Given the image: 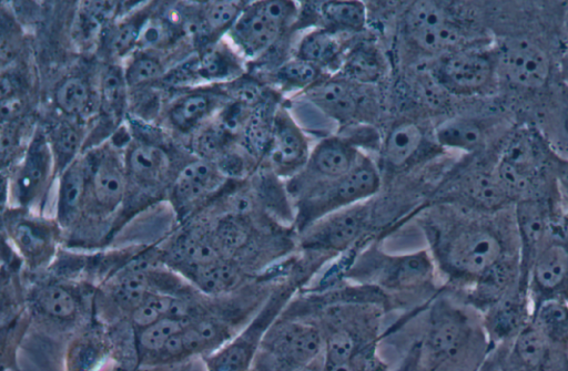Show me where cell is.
Instances as JSON below:
<instances>
[{
  "mask_svg": "<svg viewBox=\"0 0 568 371\" xmlns=\"http://www.w3.org/2000/svg\"><path fill=\"white\" fill-rule=\"evenodd\" d=\"M427 226L437 272L479 313L520 282L514 205L481 212L440 204Z\"/></svg>",
  "mask_w": 568,
  "mask_h": 371,
  "instance_id": "obj_1",
  "label": "cell"
},
{
  "mask_svg": "<svg viewBox=\"0 0 568 371\" xmlns=\"http://www.w3.org/2000/svg\"><path fill=\"white\" fill-rule=\"evenodd\" d=\"M489 350L480 313L450 291L429 307L424 334L403 371H477Z\"/></svg>",
  "mask_w": 568,
  "mask_h": 371,
  "instance_id": "obj_2",
  "label": "cell"
},
{
  "mask_svg": "<svg viewBox=\"0 0 568 371\" xmlns=\"http://www.w3.org/2000/svg\"><path fill=\"white\" fill-rule=\"evenodd\" d=\"M494 152L498 181L513 204L560 195V156L535 124L517 120L495 143Z\"/></svg>",
  "mask_w": 568,
  "mask_h": 371,
  "instance_id": "obj_3",
  "label": "cell"
},
{
  "mask_svg": "<svg viewBox=\"0 0 568 371\" xmlns=\"http://www.w3.org/2000/svg\"><path fill=\"white\" fill-rule=\"evenodd\" d=\"M404 30L418 49L438 56L493 39L485 7L452 2H413L404 13Z\"/></svg>",
  "mask_w": 568,
  "mask_h": 371,
  "instance_id": "obj_4",
  "label": "cell"
},
{
  "mask_svg": "<svg viewBox=\"0 0 568 371\" xmlns=\"http://www.w3.org/2000/svg\"><path fill=\"white\" fill-rule=\"evenodd\" d=\"M437 268L429 250L388 255L367 249L348 264L344 276L385 291H408L434 285Z\"/></svg>",
  "mask_w": 568,
  "mask_h": 371,
  "instance_id": "obj_5",
  "label": "cell"
},
{
  "mask_svg": "<svg viewBox=\"0 0 568 371\" xmlns=\"http://www.w3.org/2000/svg\"><path fill=\"white\" fill-rule=\"evenodd\" d=\"M381 188V176L373 161L363 154L347 174L316 186L295 199L294 221L300 231L320 218L366 202Z\"/></svg>",
  "mask_w": 568,
  "mask_h": 371,
  "instance_id": "obj_6",
  "label": "cell"
},
{
  "mask_svg": "<svg viewBox=\"0 0 568 371\" xmlns=\"http://www.w3.org/2000/svg\"><path fill=\"white\" fill-rule=\"evenodd\" d=\"M323 350V331L315 322L278 317L265 334L251 371H302Z\"/></svg>",
  "mask_w": 568,
  "mask_h": 371,
  "instance_id": "obj_7",
  "label": "cell"
},
{
  "mask_svg": "<svg viewBox=\"0 0 568 371\" xmlns=\"http://www.w3.org/2000/svg\"><path fill=\"white\" fill-rule=\"evenodd\" d=\"M432 73L453 95L487 100L499 93L493 39L438 56Z\"/></svg>",
  "mask_w": 568,
  "mask_h": 371,
  "instance_id": "obj_8",
  "label": "cell"
},
{
  "mask_svg": "<svg viewBox=\"0 0 568 371\" xmlns=\"http://www.w3.org/2000/svg\"><path fill=\"white\" fill-rule=\"evenodd\" d=\"M494 145L485 152L467 155V159L448 174L440 187V204L481 212L514 205L498 181Z\"/></svg>",
  "mask_w": 568,
  "mask_h": 371,
  "instance_id": "obj_9",
  "label": "cell"
},
{
  "mask_svg": "<svg viewBox=\"0 0 568 371\" xmlns=\"http://www.w3.org/2000/svg\"><path fill=\"white\" fill-rule=\"evenodd\" d=\"M295 287L278 286L248 322L225 343L202 357L206 371H251L262 341L285 310Z\"/></svg>",
  "mask_w": 568,
  "mask_h": 371,
  "instance_id": "obj_10",
  "label": "cell"
},
{
  "mask_svg": "<svg viewBox=\"0 0 568 371\" xmlns=\"http://www.w3.org/2000/svg\"><path fill=\"white\" fill-rule=\"evenodd\" d=\"M532 307L548 299L568 300V215L560 216L535 254L526 275Z\"/></svg>",
  "mask_w": 568,
  "mask_h": 371,
  "instance_id": "obj_11",
  "label": "cell"
},
{
  "mask_svg": "<svg viewBox=\"0 0 568 371\" xmlns=\"http://www.w3.org/2000/svg\"><path fill=\"white\" fill-rule=\"evenodd\" d=\"M296 14L297 7L293 1L252 2L245 6L229 30L230 39L242 54L251 58L260 55L275 43Z\"/></svg>",
  "mask_w": 568,
  "mask_h": 371,
  "instance_id": "obj_12",
  "label": "cell"
},
{
  "mask_svg": "<svg viewBox=\"0 0 568 371\" xmlns=\"http://www.w3.org/2000/svg\"><path fill=\"white\" fill-rule=\"evenodd\" d=\"M371 207L367 200L331 213L301 231V246L312 253H343L365 231Z\"/></svg>",
  "mask_w": 568,
  "mask_h": 371,
  "instance_id": "obj_13",
  "label": "cell"
},
{
  "mask_svg": "<svg viewBox=\"0 0 568 371\" xmlns=\"http://www.w3.org/2000/svg\"><path fill=\"white\" fill-rule=\"evenodd\" d=\"M363 153L345 137H327L311 151L304 169L288 181L287 193L294 199L322 184L334 181L352 171Z\"/></svg>",
  "mask_w": 568,
  "mask_h": 371,
  "instance_id": "obj_14",
  "label": "cell"
},
{
  "mask_svg": "<svg viewBox=\"0 0 568 371\" xmlns=\"http://www.w3.org/2000/svg\"><path fill=\"white\" fill-rule=\"evenodd\" d=\"M564 214L560 195L524 199L514 204L519 243L520 282L524 288L527 289L526 275L535 254L555 221Z\"/></svg>",
  "mask_w": 568,
  "mask_h": 371,
  "instance_id": "obj_15",
  "label": "cell"
},
{
  "mask_svg": "<svg viewBox=\"0 0 568 371\" xmlns=\"http://www.w3.org/2000/svg\"><path fill=\"white\" fill-rule=\"evenodd\" d=\"M532 303L528 291L517 285L480 312L481 323L491 347L509 346L529 324Z\"/></svg>",
  "mask_w": 568,
  "mask_h": 371,
  "instance_id": "obj_16",
  "label": "cell"
},
{
  "mask_svg": "<svg viewBox=\"0 0 568 371\" xmlns=\"http://www.w3.org/2000/svg\"><path fill=\"white\" fill-rule=\"evenodd\" d=\"M234 333L230 324L217 318H193L168 341L151 365L182 362L195 354L204 357L220 348Z\"/></svg>",
  "mask_w": 568,
  "mask_h": 371,
  "instance_id": "obj_17",
  "label": "cell"
},
{
  "mask_svg": "<svg viewBox=\"0 0 568 371\" xmlns=\"http://www.w3.org/2000/svg\"><path fill=\"white\" fill-rule=\"evenodd\" d=\"M311 151L305 133L290 112L276 109L267 152L271 172L280 178L292 179L306 166Z\"/></svg>",
  "mask_w": 568,
  "mask_h": 371,
  "instance_id": "obj_18",
  "label": "cell"
},
{
  "mask_svg": "<svg viewBox=\"0 0 568 371\" xmlns=\"http://www.w3.org/2000/svg\"><path fill=\"white\" fill-rule=\"evenodd\" d=\"M53 164L50 143L43 134L38 133L32 138L13 182L14 197L20 206L27 207L38 199Z\"/></svg>",
  "mask_w": 568,
  "mask_h": 371,
  "instance_id": "obj_19",
  "label": "cell"
},
{
  "mask_svg": "<svg viewBox=\"0 0 568 371\" xmlns=\"http://www.w3.org/2000/svg\"><path fill=\"white\" fill-rule=\"evenodd\" d=\"M113 352V342L104 329H84L68 341L62 355V371H101Z\"/></svg>",
  "mask_w": 568,
  "mask_h": 371,
  "instance_id": "obj_20",
  "label": "cell"
},
{
  "mask_svg": "<svg viewBox=\"0 0 568 371\" xmlns=\"http://www.w3.org/2000/svg\"><path fill=\"white\" fill-rule=\"evenodd\" d=\"M216 165L207 159L186 164L172 186V198L179 208H185L213 192L223 179Z\"/></svg>",
  "mask_w": 568,
  "mask_h": 371,
  "instance_id": "obj_21",
  "label": "cell"
},
{
  "mask_svg": "<svg viewBox=\"0 0 568 371\" xmlns=\"http://www.w3.org/2000/svg\"><path fill=\"white\" fill-rule=\"evenodd\" d=\"M305 95L316 109L338 123L351 122L358 109L354 90L341 80L317 82L306 90Z\"/></svg>",
  "mask_w": 568,
  "mask_h": 371,
  "instance_id": "obj_22",
  "label": "cell"
},
{
  "mask_svg": "<svg viewBox=\"0 0 568 371\" xmlns=\"http://www.w3.org/2000/svg\"><path fill=\"white\" fill-rule=\"evenodd\" d=\"M90 189L98 207L113 210L122 202L125 193V177L116 161L102 156L89 172Z\"/></svg>",
  "mask_w": 568,
  "mask_h": 371,
  "instance_id": "obj_23",
  "label": "cell"
},
{
  "mask_svg": "<svg viewBox=\"0 0 568 371\" xmlns=\"http://www.w3.org/2000/svg\"><path fill=\"white\" fill-rule=\"evenodd\" d=\"M88 182L89 169L78 157L61 172L57 202V218L61 226L71 225L80 214Z\"/></svg>",
  "mask_w": 568,
  "mask_h": 371,
  "instance_id": "obj_24",
  "label": "cell"
},
{
  "mask_svg": "<svg viewBox=\"0 0 568 371\" xmlns=\"http://www.w3.org/2000/svg\"><path fill=\"white\" fill-rule=\"evenodd\" d=\"M9 235L14 247L32 266L45 262L53 253L52 231L40 221L20 218L11 224Z\"/></svg>",
  "mask_w": 568,
  "mask_h": 371,
  "instance_id": "obj_25",
  "label": "cell"
},
{
  "mask_svg": "<svg viewBox=\"0 0 568 371\" xmlns=\"http://www.w3.org/2000/svg\"><path fill=\"white\" fill-rule=\"evenodd\" d=\"M530 324L558 351L568 354V300L548 299L532 307Z\"/></svg>",
  "mask_w": 568,
  "mask_h": 371,
  "instance_id": "obj_26",
  "label": "cell"
},
{
  "mask_svg": "<svg viewBox=\"0 0 568 371\" xmlns=\"http://www.w3.org/2000/svg\"><path fill=\"white\" fill-rule=\"evenodd\" d=\"M192 319L191 317L169 316L135 330L133 344L138 364L151 365L168 341L183 330Z\"/></svg>",
  "mask_w": 568,
  "mask_h": 371,
  "instance_id": "obj_27",
  "label": "cell"
},
{
  "mask_svg": "<svg viewBox=\"0 0 568 371\" xmlns=\"http://www.w3.org/2000/svg\"><path fill=\"white\" fill-rule=\"evenodd\" d=\"M318 16L323 29L336 32H357L366 24V7L362 1H324Z\"/></svg>",
  "mask_w": 568,
  "mask_h": 371,
  "instance_id": "obj_28",
  "label": "cell"
},
{
  "mask_svg": "<svg viewBox=\"0 0 568 371\" xmlns=\"http://www.w3.org/2000/svg\"><path fill=\"white\" fill-rule=\"evenodd\" d=\"M187 277L203 292L220 295L234 289L244 278L239 267L234 264L219 259L209 265L193 268L186 271Z\"/></svg>",
  "mask_w": 568,
  "mask_h": 371,
  "instance_id": "obj_29",
  "label": "cell"
},
{
  "mask_svg": "<svg viewBox=\"0 0 568 371\" xmlns=\"http://www.w3.org/2000/svg\"><path fill=\"white\" fill-rule=\"evenodd\" d=\"M424 135L419 126L412 121L396 124L387 134L383 144V155L392 167H402L408 163L422 146Z\"/></svg>",
  "mask_w": 568,
  "mask_h": 371,
  "instance_id": "obj_30",
  "label": "cell"
},
{
  "mask_svg": "<svg viewBox=\"0 0 568 371\" xmlns=\"http://www.w3.org/2000/svg\"><path fill=\"white\" fill-rule=\"evenodd\" d=\"M172 257L185 271L222 258L213 238L200 231H190L179 237Z\"/></svg>",
  "mask_w": 568,
  "mask_h": 371,
  "instance_id": "obj_31",
  "label": "cell"
},
{
  "mask_svg": "<svg viewBox=\"0 0 568 371\" xmlns=\"http://www.w3.org/2000/svg\"><path fill=\"white\" fill-rule=\"evenodd\" d=\"M190 317L184 302L169 293L152 291L131 311L134 331L158 321L161 318Z\"/></svg>",
  "mask_w": 568,
  "mask_h": 371,
  "instance_id": "obj_32",
  "label": "cell"
},
{
  "mask_svg": "<svg viewBox=\"0 0 568 371\" xmlns=\"http://www.w3.org/2000/svg\"><path fill=\"white\" fill-rule=\"evenodd\" d=\"M168 157L163 150L140 144L130 151L126 166L130 175L140 184L154 185L168 169Z\"/></svg>",
  "mask_w": 568,
  "mask_h": 371,
  "instance_id": "obj_33",
  "label": "cell"
},
{
  "mask_svg": "<svg viewBox=\"0 0 568 371\" xmlns=\"http://www.w3.org/2000/svg\"><path fill=\"white\" fill-rule=\"evenodd\" d=\"M36 306L49 318L67 321L73 319L78 312L75 296L64 286L47 284L40 286L33 295Z\"/></svg>",
  "mask_w": 568,
  "mask_h": 371,
  "instance_id": "obj_34",
  "label": "cell"
},
{
  "mask_svg": "<svg viewBox=\"0 0 568 371\" xmlns=\"http://www.w3.org/2000/svg\"><path fill=\"white\" fill-rule=\"evenodd\" d=\"M338 51L339 44L335 34L318 28L303 35L295 56L323 69L335 61Z\"/></svg>",
  "mask_w": 568,
  "mask_h": 371,
  "instance_id": "obj_35",
  "label": "cell"
},
{
  "mask_svg": "<svg viewBox=\"0 0 568 371\" xmlns=\"http://www.w3.org/2000/svg\"><path fill=\"white\" fill-rule=\"evenodd\" d=\"M275 111L260 104L248 115L243 127V140L251 154L258 156L268 152Z\"/></svg>",
  "mask_w": 568,
  "mask_h": 371,
  "instance_id": "obj_36",
  "label": "cell"
},
{
  "mask_svg": "<svg viewBox=\"0 0 568 371\" xmlns=\"http://www.w3.org/2000/svg\"><path fill=\"white\" fill-rule=\"evenodd\" d=\"M241 63L226 45L209 47L199 58V73L203 80H223L236 75Z\"/></svg>",
  "mask_w": 568,
  "mask_h": 371,
  "instance_id": "obj_37",
  "label": "cell"
},
{
  "mask_svg": "<svg viewBox=\"0 0 568 371\" xmlns=\"http://www.w3.org/2000/svg\"><path fill=\"white\" fill-rule=\"evenodd\" d=\"M126 81L119 66H110L101 81L100 104L103 115L116 121L124 109Z\"/></svg>",
  "mask_w": 568,
  "mask_h": 371,
  "instance_id": "obj_38",
  "label": "cell"
},
{
  "mask_svg": "<svg viewBox=\"0 0 568 371\" xmlns=\"http://www.w3.org/2000/svg\"><path fill=\"white\" fill-rule=\"evenodd\" d=\"M151 277L144 267L134 266L121 274L114 282L115 298L126 305L136 307L150 292Z\"/></svg>",
  "mask_w": 568,
  "mask_h": 371,
  "instance_id": "obj_39",
  "label": "cell"
},
{
  "mask_svg": "<svg viewBox=\"0 0 568 371\" xmlns=\"http://www.w3.org/2000/svg\"><path fill=\"white\" fill-rule=\"evenodd\" d=\"M53 154L54 163L62 172L75 158L80 146L78 130L69 123H59L50 132L48 137Z\"/></svg>",
  "mask_w": 568,
  "mask_h": 371,
  "instance_id": "obj_40",
  "label": "cell"
},
{
  "mask_svg": "<svg viewBox=\"0 0 568 371\" xmlns=\"http://www.w3.org/2000/svg\"><path fill=\"white\" fill-rule=\"evenodd\" d=\"M54 100L62 112L69 115H82L89 107L90 90L82 79L69 78L57 87Z\"/></svg>",
  "mask_w": 568,
  "mask_h": 371,
  "instance_id": "obj_41",
  "label": "cell"
},
{
  "mask_svg": "<svg viewBox=\"0 0 568 371\" xmlns=\"http://www.w3.org/2000/svg\"><path fill=\"white\" fill-rule=\"evenodd\" d=\"M320 72L316 65L295 56L277 69L276 79L286 90L308 89L317 83Z\"/></svg>",
  "mask_w": 568,
  "mask_h": 371,
  "instance_id": "obj_42",
  "label": "cell"
},
{
  "mask_svg": "<svg viewBox=\"0 0 568 371\" xmlns=\"http://www.w3.org/2000/svg\"><path fill=\"white\" fill-rule=\"evenodd\" d=\"M211 100L203 93L190 94L180 100L170 111L171 122L180 130H190L211 110Z\"/></svg>",
  "mask_w": 568,
  "mask_h": 371,
  "instance_id": "obj_43",
  "label": "cell"
},
{
  "mask_svg": "<svg viewBox=\"0 0 568 371\" xmlns=\"http://www.w3.org/2000/svg\"><path fill=\"white\" fill-rule=\"evenodd\" d=\"M245 8L240 1H212L204 8V25L209 31H227Z\"/></svg>",
  "mask_w": 568,
  "mask_h": 371,
  "instance_id": "obj_44",
  "label": "cell"
},
{
  "mask_svg": "<svg viewBox=\"0 0 568 371\" xmlns=\"http://www.w3.org/2000/svg\"><path fill=\"white\" fill-rule=\"evenodd\" d=\"M220 253L232 254L245 245L248 231L235 216L222 219L212 236Z\"/></svg>",
  "mask_w": 568,
  "mask_h": 371,
  "instance_id": "obj_45",
  "label": "cell"
},
{
  "mask_svg": "<svg viewBox=\"0 0 568 371\" xmlns=\"http://www.w3.org/2000/svg\"><path fill=\"white\" fill-rule=\"evenodd\" d=\"M344 71L349 78L368 82L378 76L379 62L371 49L361 47L349 53Z\"/></svg>",
  "mask_w": 568,
  "mask_h": 371,
  "instance_id": "obj_46",
  "label": "cell"
},
{
  "mask_svg": "<svg viewBox=\"0 0 568 371\" xmlns=\"http://www.w3.org/2000/svg\"><path fill=\"white\" fill-rule=\"evenodd\" d=\"M163 68L158 60L149 55L136 56L126 68L124 78L130 86H140L163 76Z\"/></svg>",
  "mask_w": 568,
  "mask_h": 371,
  "instance_id": "obj_47",
  "label": "cell"
},
{
  "mask_svg": "<svg viewBox=\"0 0 568 371\" xmlns=\"http://www.w3.org/2000/svg\"><path fill=\"white\" fill-rule=\"evenodd\" d=\"M325 371H387V367L376 354L375 344H371L359 350L347 361L325 369Z\"/></svg>",
  "mask_w": 568,
  "mask_h": 371,
  "instance_id": "obj_48",
  "label": "cell"
},
{
  "mask_svg": "<svg viewBox=\"0 0 568 371\" xmlns=\"http://www.w3.org/2000/svg\"><path fill=\"white\" fill-rule=\"evenodd\" d=\"M173 27L163 19H149L143 21L139 42L144 47H160L172 40Z\"/></svg>",
  "mask_w": 568,
  "mask_h": 371,
  "instance_id": "obj_49",
  "label": "cell"
},
{
  "mask_svg": "<svg viewBox=\"0 0 568 371\" xmlns=\"http://www.w3.org/2000/svg\"><path fill=\"white\" fill-rule=\"evenodd\" d=\"M142 21H126L118 25L111 37L110 47L114 55L125 54L139 42Z\"/></svg>",
  "mask_w": 568,
  "mask_h": 371,
  "instance_id": "obj_50",
  "label": "cell"
},
{
  "mask_svg": "<svg viewBox=\"0 0 568 371\" xmlns=\"http://www.w3.org/2000/svg\"><path fill=\"white\" fill-rule=\"evenodd\" d=\"M226 133L216 124L204 130L195 142L197 152L205 158L221 155L224 135Z\"/></svg>",
  "mask_w": 568,
  "mask_h": 371,
  "instance_id": "obj_51",
  "label": "cell"
},
{
  "mask_svg": "<svg viewBox=\"0 0 568 371\" xmlns=\"http://www.w3.org/2000/svg\"><path fill=\"white\" fill-rule=\"evenodd\" d=\"M509 346L491 347L477 371H517L510 359Z\"/></svg>",
  "mask_w": 568,
  "mask_h": 371,
  "instance_id": "obj_52",
  "label": "cell"
},
{
  "mask_svg": "<svg viewBox=\"0 0 568 371\" xmlns=\"http://www.w3.org/2000/svg\"><path fill=\"white\" fill-rule=\"evenodd\" d=\"M200 78L199 59L189 60L173 69L166 76L165 81L171 85H187L190 82Z\"/></svg>",
  "mask_w": 568,
  "mask_h": 371,
  "instance_id": "obj_53",
  "label": "cell"
},
{
  "mask_svg": "<svg viewBox=\"0 0 568 371\" xmlns=\"http://www.w3.org/2000/svg\"><path fill=\"white\" fill-rule=\"evenodd\" d=\"M215 165L224 177H239L244 171V162L235 153L221 154Z\"/></svg>",
  "mask_w": 568,
  "mask_h": 371,
  "instance_id": "obj_54",
  "label": "cell"
},
{
  "mask_svg": "<svg viewBox=\"0 0 568 371\" xmlns=\"http://www.w3.org/2000/svg\"><path fill=\"white\" fill-rule=\"evenodd\" d=\"M260 94V87L253 82H240L231 90V95L243 105L256 103Z\"/></svg>",
  "mask_w": 568,
  "mask_h": 371,
  "instance_id": "obj_55",
  "label": "cell"
},
{
  "mask_svg": "<svg viewBox=\"0 0 568 371\" xmlns=\"http://www.w3.org/2000/svg\"><path fill=\"white\" fill-rule=\"evenodd\" d=\"M18 144L17 130L10 125L9 123H3L1 126V138H0V150H1V159L4 163L9 159Z\"/></svg>",
  "mask_w": 568,
  "mask_h": 371,
  "instance_id": "obj_56",
  "label": "cell"
},
{
  "mask_svg": "<svg viewBox=\"0 0 568 371\" xmlns=\"http://www.w3.org/2000/svg\"><path fill=\"white\" fill-rule=\"evenodd\" d=\"M558 184L561 202L566 214L568 215V161L560 158L558 165Z\"/></svg>",
  "mask_w": 568,
  "mask_h": 371,
  "instance_id": "obj_57",
  "label": "cell"
},
{
  "mask_svg": "<svg viewBox=\"0 0 568 371\" xmlns=\"http://www.w3.org/2000/svg\"><path fill=\"white\" fill-rule=\"evenodd\" d=\"M17 90L14 78L11 75H2L1 79V100L13 97V93Z\"/></svg>",
  "mask_w": 568,
  "mask_h": 371,
  "instance_id": "obj_58",
  "label": "cell"
},
{
  "mask_svg": "<svg viewBox=\"0 0 568 371\" xmlns=\"http://www.w3.org/2000/svg\"><path fill=\"white\" fill-rule=\"evenodd\" d=\"M558 79L568 89V48L558 61Z\"/></svg>",
  "mask_w": 568,
  "mask_h": 371,
  "instance_id": "obj_59",
  "label": "cell"
}]
</instances>
